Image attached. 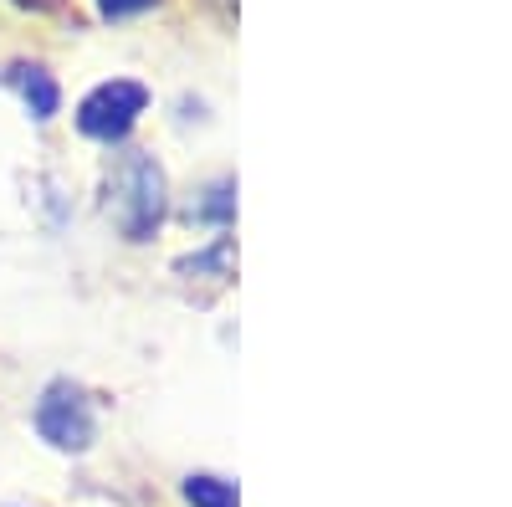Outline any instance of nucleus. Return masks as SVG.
Wrapping results in <instances>:
<instances>
[{"mask_svg": "<svg viewBox=\"0 0 512 507\" xmlns=\"http://www.w3.org/2000/svg\"><path fill=\"white\" fill-rule=\"evenodd\" d=\"M144 103H149V93L139 88V82H103V88H93L88 98H82V108H77V129L88 134V139H103V144H113V139H123L128 129H134V118L144 113Z\"/></svg>", "mask_w": 512, "mask_h": 507, "instance_id": "nucleus-2", "label": "nucleus"}, {"mask_svg": "<svg viewBox=\"0 0 512 507\" xmlns=\"http://www.w3.org/2000/svg\"><path fill=\"white\" fill-rule=\"evenodd\" d=\"M16 82H21V93H26V103H31L36 118H52L57 113L62 93H57V82L41 72V67H16Z\"/></svg>", "mask_w": 512, "mask_h": 507, "instance_id": "nucleus-4", "label": "nucleus"}, {"mask_svg": "<svg viewBox=\"0 0 512 507\" xmlns=\"http://www.w3.org/2000/svg\"><path fill=\"white\" fill-rule=\"evenodd\" d=\"M36 431L62 451L93 446V410H88V400H82V390L52 385L47 400H41V410H36Z\"/></svg>", "mask_w": 512, "mask_h": 507, "instance_id": "nucleus-3", "label": "nucleus"}, {"mask_svg": "<svg viewBox=\"0 0 512 507\" xmlns=\"http://www.w3.org/2000/svg\"><path fill=\"white\" fill-rule=\"evenodd\" d=\"M149 6H159V0H98V11H103L108 21H118V16H139V11H149Z\"/></svg>", "mask_w": 512, "mask_h": 507, "instance_id": "nucleus-6", "label": "nucleus"}, {"mask_svg": "<svg viewBox=\"0 0 512 507\" xmlns=\"http://www.w3.org/2000/svg\"><path fill=\"white\" fill-rule=\"evenodd\" d=\"M16 6H31V11H57L62 0H16Z\"/></svg>", "mask_w": 512, "mask_h": 507, "instance_id": "nucleus-7", "label": "nucleus"}, {"mask_svg": "<svg viewBox=\"0 0 512 507\" xmlns=\"http://www.w3.org/2000/svg\"><path fill=\"white\" fill-rule=\"evenodd\" d=\"M108 216L128 241H149L164 216V175L149 154H128L108 180Z\"/></svg>", "mask_w": 512, "mask_h": 507, "instance_id": "nucleus-1", "label": "nucleus"}, {"mask_svg": "<svg viewBox=\"0 0 512 507\" xmlns=\"http://www.w3.org/2000/svg\"><path fill=\"white\" fill-rule=\"evenodd\" d=\"M185 497L195 507H236V492L226 482H216V477H190L185 482Z\"/></svg>", "mask_w": 512, "mask_h": 507, "instance_id": "nucleus-5", "label": "nucleus"}]
</instances>
